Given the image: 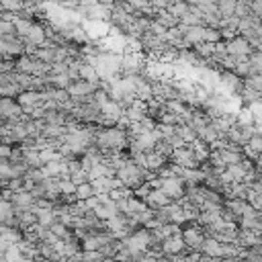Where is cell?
<instances>
[{"mask_svg": "<svg viewBox=\"0 0 262 262\" xmlns=\"http://www.w3.org/2000/svg\"><path fill=\"white\" fill-rule=\"evenodd\" d=\"M199 138L203 140V142H207V144H213L217 138H219V134H217V129H215V125L209 121L201 131H199Z\"/></svg>", "mask_w": 262, "mask_h": 262, "instance_id": "4dcf8cb0", "label": "cell"}, {"mask_svg": "<svg viewBox=\"0 0 262 262\" xmlns=\"http://www.w3.org/2000/svg\"><path fill=\"white\" fill-rule=\"evenodd\" d=\"M148 31H150V33H154L156 37H160V39H164V41H166V31H168V29L164 27V25H160L158 21H154V19H152V21H150V27H148Z\"/></svg>", "mask_w": 262, "mask_h": 262, "instance_id": "74e56055", "label": "cell"}, {"mask_svg": "<svg viewBox=\"0 0 262 262\" xmlns=\"http://www.w3.org/2000/svg\"><path fill=\"white\" fill-rule=\"evenodd\" d=\"M168 164V158L158 154L156 150H150L144 154V168L150 170V172H158L160 168H164Z\"/></svg>", "mask_w": 262, "mask_h": 262, "instance_id": "9a60e30c", "label": "cell"}, {"mask_svg": "<svg viewBox=\"0 0 262 262\" xmlns=\"http://www.w3.org/2000/svg\"><path fill=\"white\" fill-rule=\"evenodd\" d=\"M252 11H250V0H238L236 3V17H248Z\"/></svg>", "mask_w": 262, "mask_h": 262, "instance_id": "ab89813d", "label": "cell"}, {"mask_svg": "<svg viewBox=\"0 0 262 262\" xmlns=\"http://www.w3.org/2000/svg\"><path fill=\"white\" fill-rule=\"evenodd\" d=\"M236 3L238 0H217V13L219 17H232L236 15Z\"/></svg>", "mask_w": 262, "mask_h": 262, "instance_id": "f1b7e54d", "label": "cell"}, {"mask_svg": "<svg viewBox=\"0 0 262 262\" xmlns=\"http://www.w3.org/2000/svg\"><path fill=\"white\" fill-rule=\"evenodd\" d=\"M172 162H176V164H180L182 168H196L199 166V160H196V156H194V152H192V148L186 144V146H182V148H174V152H172Z\"/></svg>", "mask_w": 262, "mask_h": 262, "instance_id": "7c38bea8", "label": "cell"}, {"mask_svg": "<svg viewBox=\"0 0 262 262\" xmlns=\"http://www.w3.org/2000/svg\"><path fill=\"white\" fill-rule=\"evenodd\" d=\"M13 221H15V205H13V201L0 199V225L3 223L13 225Z\"/></svg>", "mask_w": 262, "mask_h": 262, "instance_id": "cb8c5ba5", "label": "cell"}, {"mask_svg": "<svg viewBox=\"0 0 262 262\" xmlns=\"http://www.w3.org/2000/svg\"><path fill=\"white\" fill-rule=\"evenodd\" d=\"M238 246L242 248H254L258 244H262V234H256L252 229H246V227H240L238 229V240H236Z\"/></svg>", "mask_w": 262, "mask_h": 262, "instance_id": "2e32d148", "label": "cell"}, {"mask_svg": "<svg viewBox=\"0 0 262 262\" xmlns=\"http://www.w3.org/2000/svg\"><path fill=\"white\" fill-rule=\"evenodd\" d=\"M248 146H250L256 154H262V134H256V131H254V136L248 140Z\"/></svg>", "mask_w": 262, "mask_h": 262, "instance_id": "60d3db41", "label": "cell"}, {"mask_svg": "<svg viewBox=\"0 0 262 262\" xmlns=\"http://www.w3.org/2000/svg\"><path fill=\"white\" fill-rule=\"evenodd\" d=\"M219 33H221V39L223 41H229V39H234L236 35H240L236 29H229V27H219Z\"/></svg>", "mask_w": 262, "mask_h": 262, "instance_id": "7bdbcfd3", "label": "cell"}, {"mask_svg": "<svg viewBox=\"0 0 262 262\" xmlns=\"http://www.w3.org/2000/svg\"><path fill=\"white\" fill-rule=\"evenodd\" d=\"M182 25L192 27V25H203V13L196 9V7H188V11L178 19Z\"/></svg>", "mask_w": 262, "mask_h": 262, "instance_id": "d4e9b609", "label": "cell"}, {"mask_svg": "<svg viewBox=\"0 0 262 262\" xmlns=\"http://www.w3.org/2000/svg\"><path fill=\"white\" fill-rule=\"evenodd\" d=\"M92 194H94V188H92L90 180H86V182H80V184H76V196H78V199L86 201L88 196H92Z\"/></svg>", "mask_w": 262, "mask_h": 262, "instance_id": "d590c367", "label": "cell"}, {"mask_svg": "<svg viewBox=\"0 0 262 262\" xmlns=\"http://www.w3.org/2000/svg\"><path fill=\"white\" fill-rule=\"evenodd\" d=\"M96 88H98L96 84H92V82H88V80L78 78V80H72V82H70V86L66 88V90H68V94H70V96H86V94H92Z\"/></svg>", "mask_w": 262, "mask_h": 262, "instance_id": "e0dca14e", "label": "cell"}, {"mask_svg": "<svg viewBox=\"0 0 262 262\" xmlns=\"http://www.w3.org/2000/svg\"><path fill=\"white\" fill-rule=\"evenodd\" d=\"M0 238H3L7 244H17V242L23 240V234L17 229V225H7V223H3V225H0Z\"/></svg>", "mask_w": 262, "mask_h": 262, "instance_id": "603a6c76", "label": "cell"}, {"mask_svg": "<svg viewBox=\"0 0 262 262\" xmlns=\"http://www.w3.org/2000/svg\"><path fill=\"white\" fill-rule=\"evenodd\" d=\"M244 86H248V88H252V90H256V92L262 94V74L246 76V78H244Z\"/></svg>", "mask_w": 262, "mask_h": 262, "instance_id": "8d00e7d4", "label": "cell"}, {"mask_svg": "<svg viewBox=\"0 0 262 262\" xmlns=\"http://www.w3.org/2000/svg\"><path fill=\"white\" fill-rule=\"evenodd\" d=\"M11 154H13L11 144H7V142H0V158H11Z\"/></svg>", "mask_w": 262, "mask_h": 262, "instance_id": "bcb514c9", "label": "cell"}, {"mask_svg": "<svg viewBox=\"0 0 262 262\" xmlns=\"http://www.w3.org/2000/svg\"><path fill=\"white\" fill-rule=\"evenodd\" d=\"M250 11H252V15L262 19V0H250Z\"/></svg>", "mask_w": 262, "mask_h": 262, "instance_id": "f6af8a7d", "label": "cell"}, {"mask_svg": "<svg viewBox=\"0 0 262 262\" xmlns=\"http://www.w3.org/2000/svg\"><path fill=\"white\" fill-rule=\"evenodd\" d=\"M203 35H205V25H192L184 31V41L188 47H194L196 43L203 41Z\"/></svg>", "mask_w": 262, "mask_h": 262, "instance_id": "44dd1931", "label": "cell"}, {"mask_svg": "<svg viewBox=\"0 0 262 262\" xmlns=\"http://www.w3.org/2000/svg\"><path fill=\"white\" fill-rule=\"evenodd\" d=\"M57 5L66 11H74V9L80 7V0H57Z\"/></svg>", "mask_w": 262, "mask_h": 262, "instance_id": "ee69618b", "label": "cell"}, {"mask_svg": "<svg viewBox=\"0 0 262 262\" xmlns=\"http://www.w3.org/2000/svg\"><path fill=\"white\" fill-rule=\"evenodd\" d=\"M146 68V57L142 51H131V53H121V74L131 76V74H144Z\"/></svg>", "mask_w": 262, "mask_h": 262, "instance_id": "277c9868", "label": "cell"}, {"mask_svg": "<svg viewBox=\"0 0 262 262\" xmlns=\"http://www.w3.org/2000/svg\"><path fill=\"white\" fill-rule=\"evenodd\" d=\"M144 201H146V205H148L150 209H160V207H164V205L172 203V199H170V196L164 192L160 186H158V188H150L148 194L144 196Z\"/></svg>", "mask_w": 262, "mask_h": 262, "instance_id": "5bb4252c", "label": "cell"}, {"mask_svg": "<svg viewBox=\"0 0 262 262\" xmlns=\"http://www.w3.org/2000/svg\"><path fill=\"white\" fill-rule=\"evenodd\" d=\"M244 88V78H240L234 70H223L219 72V84H217V94L221 96H232V94H240V90Z\"/></svg>", "mask_w": 262, "mask_h": 262, "instance_id": "3957f363", "label": "cell"}, {"mask_svg": "<svg viewBox=\"0 0 262 262\" xmlns=\"http://www.w3.org/2000/svg\"><path fill=\"white\" fill-rule=\"evenodd\" d=\"M152 19H154V21H158L160 25H164L166 29H170V27H176V25H178V19H176L170 11H166V9H160V11H156Z\"/></svg>", "mask_w": 262, "mask_h": 262, "instance_id": "484cf974", "label": "cell"}, {"mask_svg": "<svg viewBox=\"0 0 262 262\" xmlns=\"http://www.w3.org/2000/svg\"><path fill=\"white\" fill-rule=\"evenodd\" d=\"M236 121L238 123H244V125H254V115H252V109L246 105V107H240L238 113H236Z\"/></svg>", "mask_w": 262, "mask_h": 262, "instance_id": "e575fe53", "label": "cell"}, {"mask_svg": "<svg viewBox=\"0 0 262 262\" xmlns=\"http://www.w3.org/2000/svg\"><path fill=\"white\" fill-rule=\"evenodd\" d=\"M123 248H127L131 252V258H142V252L150 248L152 244V232L148 227L144 229H136V232L127 234L123 240H121Z\"/></svg>", "mask_w": 262, "mask_h": 262, "instance_id": "7a4b0ae2", "label": "cell"}, {"mask_svg": "<svg viewBox=\"0 0 262 262\" xmlns=\"http://www.w3.org/2000/svg\"><path fill=\"white\" fill-rule=\"evenodd\" d=\"M201 252L207 256V260H213V258H221V242L215 240L213 236H207L203 246H201Z\"/></svg>", "mask_w": 262, "mask_h": 262, "instance_id": "ffe728a7", "label": "cell"}, {"mask_svg": "<svg viewBox=\"0 0 262 262\" xmlns=\"http://www.w3.org/2000/svg\"><path fill=\"white\" fill-rule=\"evenodd\" d=\"M70 178L76 182V184H80V182H86V180H90L88 178V172L84 170V168H80V170H76V172H70Z\"/></svg>", "mask_w": 262, "mask_h": 262, "instance_id": "b9f144b4", "label": "cell"}, {"mask_svg": "<svg viewBox=\"0 0 262 262\" xmlns=\"http://www.w3.org/2000/svg\"><path fill=\"white\" fill-rule=\"evenodd\" d=\"M203 41H207V43H217V41H223V39H221V33H219V29L205 27V35H203Z\"/></svg>", "mask_w": 262, "mask_h": 262, "instance_id": "f35d334b", "label": "cell"}, {"mask_svg": "<svg viewBox=\"0 0 262 262\" xmlns=\"http://www.w3.org/2000/svg\"><path fill=\"white\" fill-rule=\"evenodd\" d=\"M176 134L184 140V144H190V142H194L196 138H199V136H196V131L188 123H178L176 125Z\"/></svg>", "mask_w": 262, "mask_h": 262, "instance_id": "83f0119b", "label": "cell"}, {"mask_svg": "<svg viewBox=\"0 0 262 262\" xmlns=\"http://www.w3.org/2000/svg\"><path fill=\"white\" fill-rule=\"evenodd\" d=\"M180 236H182L184 246H186L188 250H201V246H203V242H205V238H207L205 227L199 225V223H192V225L184 227L182 232H180Z\"/></svg>", "mask_w": 262, "mask_h": 262, "instance_id": "5b68a950", "label": "cell"}, {"mask_svg": "<svg viewBox=\"0 0 262 262\" xmlns=\"http://www.w3.org/2000/svg\"><path fill=\"white\" fill-rule=\"evenodd\" d=\"M33 211L37 213V223H41L43 227H49V225L55 221V213H53V209H43V207L33 205Z\"/></svg>", "mask_w": 262, "mask_h": 262, "instance_id": "4316f807", "label": "cell"}, {"mask_svg": "<svg viewBox=\"0 0 262 262\" xmlns=\"http://www.w3.org/2000/svg\"><path fill=\"white\" fill-rule=\"evenodd\" d=\"M21 105L15 101L13 96H0V119L3 121H19L23 117Z\"/></svg>", "mask_w": 262, "mask_h": 262, "instance_id": "30bf717a", "label": "cell"}, {"mask_svg": "<svg viewBox=\"0 0 262 262\" xmlns=\"http://www.w3.org/2000/svg\"><path fill=\"white\" fill-rule=\"evenodd\" d=\"M80 78H82V80H88V82H92V84H96V86H101V76H98V72H96L94 66H92L90 61H86V59L80 61Z\"/></svg>", "mask_w": 262, "mask_h": 262, "instance_id": "7402d4cb", "label": "cell"}, {"mask_svg": "<svg viewBox=\"0 0 262 262\" xmlns=\"http://www.w3.org/2000/svg\"><path fill=\"white\" fill-rule=\"evenodd\" d=\"M43 101H45V92H39V90H21L19 98H17V103L21 105L25 115L31 113L35 107L43 105Z\"/></svg>", "mask_w": 262, "mask_h": 262, "instance_id": "9c48e42d", "label": "cell"}, {"mask_svg": "<svg viewBox=\"0 0 262 262\" xmlns=\"http://www.w3.org/2000/svg\"><path fill=\"white\" fill-rule=\"evenodd\" d=\"M254 136V125H244V123H234L227 131V140L232 144H238V146H244L248 144V140Z\"/></svg>", "mask_w": 262, "mask_h": 262, "instance_id": "8fae6325", "label": "cell"}, {"mask_svg": "<svg viewBox=\"0 0 262 262\" xmlns=\"http://www.w3.org/2000/svg\"><path fill=\"white\" fill-rule=\"evenodd\" d=\"M49 229H51V232H53V234H55L59 240H68V238H72V234L68 232L70 227L66 225V223H61V221H57V219H55V221L49 225Z\"/></svg>", "mask_w": 262, "mask_h": 262, "instance_id": "d6a6232c", "label": "cell"}, {"mask_svg": "<svg viewBox=\"0 0 262 262\" xmlns=\"http://www.w3.org/2000/svg\"><path fill=\"white\" fill-rule=\"evenodd\" d=\"M35 199L37 196L33 194L31 190H17V192H13V205H15V209H29V207H33L35 205Z\"/></svg>", "mask_w": 262, "mask_h": 262, "instance_id": "ac0fdd59", "label": "cell"}, {"mask_svg": "<svg viewBox=\"0 0 262 262\" xmlns=\"http://www.w3.org/2000/svg\"><path fill=\"white\" fill-rule=\"evenodd\" d=\"M160 250H162L164 256H168V258H184L182 252L188 250V248L184 246V240H182L180 234H172V236L164 238L160 242Z\"/></svg>", "mask_w": 262, "mask_h": 262, "instance_id": "52a82bcc", "label": "cell"}, {"mask_svg": "<svg viewBox=\"0 0 262 262\" xmlns=\"http://www.w3.org/2000/svg\"><path fill=\"white\" fill-rule=\"evenodd\" d=\"M188 7H190V5L186 3V0H172V3L168 5V9H166V11H170L176 19H180V17L188 11Z\"/></svg>", "mask_w": 262, "mask_h": 262, "instance_id": "836d02e7", "label": "cell"}, {"mask_svg": "<svg viewBox=\"0 0 262 262\" xmlns=\"http://www.w3.org/2000/svg\"><path fill=\"white\" fill-rule=\"evenodd\" d=\"M13 25H15L17 35H19V37H25V35H27V31H29V29H31V25H33V21L17 15V17H15V21H13Z\"/></svg>", "mask_w": 262, "mask_h": 262, "instance_id": "1f68e13d", "label": "cell"}, {"mask_svg": "<svg viewBox=\"0 0 262 262\" xmlns=\"http://www.w3.org/2000/svg\"><path fill=\"white\" fill-rule=\"evenodd\" d=\"M160 188L166 192L172 201H180L182 196H184V190H186V186H184V180L178 176V174H172V176H166V178H162V184H160Z\"/></svg>", "mask_w": 262, "mask_h": 262, "instance_id": "ba28073f", "label": "cell"}, {"mask_svg": "<svg viewBox=\"0 0 262 262\" xmlns=\"http://www.w3.org/2000/svg\"><path fill=\"white\" fill-rule=\"evenodd\" d=\"M5 260H9V262H19V260H27V258H25L23 250L19 248V244H9L7 250H5Z\"/></svg>", "mask_w": 262, "mask_h": 262, "instance_id": "f546056e", "label": "cell"}, {"mask_svg": "<svg viewBox=\"0 0 262 262\" xmlns=\"http://www.w3.org/2000/svg\"><path fill=\"white\" fill-rule=\"evenodd\" d=\"M82 29L86 33V39L96 43V41H101L107 37V33H109V21H96V19H84L82 21Z\"/></svg>", "mask_w": 262, "mask_h": 262, "instance_id": "8992f818", "label": "cell"}, {"mask_svg": "<svg viewBox=\"0 0 262 262\" xmlns=\"http://www.w3.org/2000/svg\"><path fill=\"white\" fill-rule=\"evenodd\" d=\"M225 49H227V53H229V55L242 57V55H250L254 47L248 43V39H246V37H242V35H236L234 39L225 41Z\"/></svg>", "mask_w": 262, "mask_h": 262, "instance_id": "4fadbf2b", "label": "cell"}, {"mask_svg": "<svg viewBox=\"0 0 262 262\" xmlns=\"http://www.w3.org/2000/svg\"><path fill=\"white\" fill-rule=\"evenodd\" d=\"M23 39L39 47V45H43V43H45V39H47V33H45V29H43L41 25L33 23V25H31V29L27 31V35H25Z\"/></svg>", "mask_w": 262, "mask_h": 262, "instance_id": "d6986e66", "label": "cell"}, {"mask_svg": "<svg viewBox=\"0 0 262 262\" xmlns=\"http://www.w3.org/2000/svg\"><path fill=\"white\" fill-rule=\"evenodd\" d=\"M94 146L101 148L103 152L113 150V152H121L129 146V136H127V129L119 127V125H111L105 129H98L96 136H94Z\"/></svg>", "mask_w": 262, "mask_h": 262, "instance_id": "6da1fadb", "label": "cell"}]
</instances>
